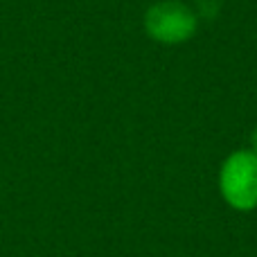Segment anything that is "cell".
I'll return each instance as SVG.
<instances>
[{
	"label": "cell",
	"instance_id": "obj_1",
	"mask_svg": "<svg viewBox=\"0 0 257 257\" xmlns=\"http://www.w3.org/2000/svg\"><path fill=\"white\" fill-rule=\"evenodd\" d=\"M219 187L226 203L235 210L257 208V154L235 151L219 174Z\"/></svg>",
	"mask_w": 257,
	"mask_h": 257
},
{
	"label": "cell",
	"instance_id": "obj_2",
	"mask_svg": "<svg viewBox=\"0 0 257 257\" xmlns=\"http://www.w3.org/2000/svg\"><path fill=\"white\" fill-rule=\"evenodd\" d=\"M147 34L160 43H183L196 32V16L178 0L156 3L145 16Z\"/></svg>",
	"mask_w": 257,
	"mask_h": 257
},
{
	"label": "cell",
	"instance_id": "obj_3",
	"mask_svg": "<svg viewBox=\"0 0 257 257\" xmlns=\"http://www.w3.org/2000/svg\"><path fill=\"white\" fill-rule=\"evenodd\" d=\"M253 151H255V154H257V128H255V131H253Z\"/></svg>",
	"mask_w": 257,
	"mask_h": 257
}]
</instances>
